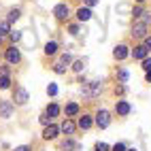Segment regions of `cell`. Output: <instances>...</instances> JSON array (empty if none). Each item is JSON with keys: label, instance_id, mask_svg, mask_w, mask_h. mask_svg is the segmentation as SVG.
Instances as JSON below:
<instances>
[{"label": "cell", "instance_id": "1", "mask_svg": "<svg viewBox=\"0 0 151 151\" xmlns=\"http://www.w3.org/2000/svg\"><path fill=\"white\" fill-rule=\"evenodd\" d=\"M132 34H134L136 38H145V36H147V22H136V24L132 26Z\"/></svg>", "mask_w": 151, "mask_h": 151}, {"label": "cell", "instance_id": "2", "mask_svg": "<svg viewBox=\"0 0 151 151\" xmlns=\"http://www.w3.org/2000/svg\"><path fill=\"white\" fill-rule=\"evenodd\" d=\"M96 124H98V128H109V124H111V115H109V111H98V115H96Z\"/></svg>", "mask_w": 151, "mask_h": 151}, {"label": "cell", "instance_id": "3", "mask_svg": "<svg viewBox=\"0 0 151 151\" xmlns=\"http://www.w3.org/2000/svg\"><path fill=\"white\" fill-rule=\"evenodd\" d=\"M13 100L17 104H26L28 102V92L24 87H15V92H13Z\"/></svg>", "mask_w": 151, "mask_h": 151}, {"label": "cell", "instance_id": "4", "mask_svg": "<svg viewBox=\"0 0 151 151\" xmlns=\"http://www.w3.org/2000/svg\"><path fill=\"white\" fill-rule=\"evenodd\" d=\"M11 115H13V102H9V100H2V102H0V117L9 119Z\"/></svg>", "mask_w": 151, "mask_h": 151}, {"label": "cell", "instance_id": "5", "mask_svg": "<svg viewBox=\"0 0 151 151\" xmlns=\"http://www.w3.org/2000/svg\"><path fill=\"white\" fill-rule=\"evenodd\" d=\"M19 60H22V55H19V49H15V47L6 49V62H9V64H17Z\"/></svg>", "mask_w": 151, "mask_h": 151}, {"label": "cell", "instance_id": "6", "mask_svg": "<svg viewBox=\"0 0 151 151\" xmlns=\"http://www.w3.org/2000/svg\"><path fill=\"white\" fill-rule=\"evenodd\" d=\"M83 94H85V96H92V98L98 96V94H100V83H98V81H92V83H89V87L83 89Z\"/></svg>", "mask_w": 151, "mask_h": 151}, {"label": "cell", "instance_id": "7", "mask_svg": "<svg viewBox=\"0 0 151 151\" xmlns=\"http://www.w3.org/2000/svg\"><path fill=\"white\" fill-rule=\"evenodd\" d=\"M58 132H60V128H58V126H45V132H43V136H45L47 140H53V138L58 136Z\"/></svg>", "mask_w": 151, "mask_h": 151}, {"label": "cell", "instance_id": "8", "mask_svg": "<svg viewBox=\"0 0 151 151\" xmlns=\"http://www.w3.org/2000/svg\"><path fill=\"white\" fill-rule=\"evenodd\" d=\"M53 15H55L58 19H66V17H68V6H66V4H58V6L53 9Z\"/></svg>", "mask_w": 151, "mask_h": 151}, {"label": "cell", "instance_id": "9", "mask_svg": "<svg viewBox=\"0 0 151 151\" xmlns=\"http://www.w3.org/2000/svg\"><path fill=\"white\" fill-rule=\"evenodd\" d=\"M115 60H126L128 55H130V51H128V47L126 45H119V47H115Z\"/></svg>", "mask_w": 151, "mask_h": 151}, {"label": "cell", "instance_id": "10", "mask_svg": "<svg viewBox=\"0 0 151 151\" xmlns=\"http://www.w3.org/2000/svg\"><path fill=\"white\" fill-rule=\"evenodd\" d=\"M147 51H149V49H147L145 45H140V47H134L132 55H134V60H145V58H147Z\"/></svg>", "mask_w": 151, "mask_h": 151}, {"label": "cell", "instance_id": "11", "mask_svg": "<svg viewBox=\"0 0 151 151\" xmlns=\"http://www.w3.org/2000/svg\"><path fill=\"white\" fill-rule=\"evenodd\" d=\"M115 111H117V115H128L130 113V104L126 102V100H119L117 106H115Z\"/></svg>", "mask_w": 151, "mask_h": 151}, {"label": "cell", "instance_id": "12", "mask_svg": "<svg viewBox=\"0 0 151 151\" xmlns=\"http://www.w3.org/2000/svg\"><path fill=\"white\" fill-rule=\"evenodd\" d=\"M75 128H77V126H75L73 122H70V119H66V122L62 124V128H60V130H62L64 134H73V132H75Z\"/></svg>", "mask_w": 151, "mask_h": 151}, {"label": "cell", "instance_id": "13", "mask_svg": "<svg viewBox=\"0 0 151 151\" xmlns=\"http://www.w3.org/2000/svg\"><path fill=\"white\" fill-rule=\"evenodd\" d=\"M77 17L81 19V22H87V19L92 17V11H89V9H83V6H81V9L77 11Z\"/></svg>", "mask_w": 151, "mask_h": 151}, {"label": "cell", "instance_id": "14", "mask_svg": "<svg viewBox=\"0 0 151 151\" xmlns=\"http://www.w3.org/2000/svg\"><path fill=\"white\" fill-rule=\"evenodd\" d=\"M79 128H83V130H87V128H92V117H87V115H83L81 119H79Z\"/></svg>", "mask_w": 151, "mask_h": 151}, {"label": "cell", "instance_id": "15", "mask_svg": "<svg viewBox=\"0 0 151 151\" xmlns=\"http://www.w3.org/2000/svg\"><path fill=\"white\" fill-rule=\"evenodd\" d=\"M64 111H66V115H68V117H73V115H77V113H79V106H77L75 102H70V104H66V109H64Z\"/></svg>", "mask_w": 151, "mask_h": 151}, {"label": "cell", "instance_id": "16", "mask_svg": "<svg viewBox=\"0 0 151 151\" xmlns=\"http://www.w3.org/2000/svg\"><path fill=\"white\" fill-rule=\"evenodd\" d=\"M58 113H60V106H58V104H49V106H47V115H49V119L55 117Z\"/></svg>", "mask_w": 151, "mask_h": 151}, {"label": "cell", "instance_id": "17", "mask_svg": "<svg viewBox=\"0 0 151 151\" xmlns=\"http://www.w3.org/2000/svg\"><path fill=\"white\" fill-rule=\"evenodd\" d=\"M55 51H58V43H47L45 45V53L47 55H53Z\"/></svg>", "mask_w": 151, "mask_h": 151}, {"label": "cell", "instance_id": "18", "mask_svg": "<svg viewBox=\"0 0 151 151\" xmlns=\"http://www.w3.org/2000/svg\"><path fill=\"white\" fill-rule=\"evenodd\" d=\"M9 87H11V79H9L6 75L0 77V89H9Z\"/></svg>", "mask_w": 151, "mask_h": 151}, {"label": "cell", "instance_id": "19", "mask_svg": "<svg viewBox=\"0 0 151 151\" xmlns=\"http://www.w3.org/2000/svg\"><path fill=\"white\" fill-rule=\"evenodd\" d=\"M19 15H22V13H19V9H11V13H9V24H11V22H17Z\"/></svg>", "mask_w": 151, "mask_h": 151}, {"label": "cell", "instance_id": "20", "mask_svg": "<svg viewBox=\"0 0 151 151\" xmlns=\"http://www.w3.org/2000/svg\"><path fill=\"white\" fill-rule=\"evenodd\" d=\"M62 149L64 151H73V149H79L75 143H73V140H64V145H62Z\"/></svg>", "mask_w": 151, "mask_h": 151}, {"label": "cell", "instance_id": "21", "mask_svg": "<svg viewBox=\"0 0 151 151\" xmlns=\"http://www.w3.org/2000/svg\"><path fill=\"white\" fill-rule=\"evenodd\" d=\"M6 32H11V28H9V22H0V36L6 34Z\"/></svg>", "mask_w": 151, "mask_h": 151}, {"label": "cell", "instance_id": "22", "mask_svg": "<svg viewBox=\"0 0 151 151\" xmlns=\"http://www.w3.org/2000/svg\"><path fill=\"white\" fill-rule=\"evenodd\" d=\"M47 94H49V96H55V94H58V85H55V83H49V85H47Z\"/></svg>", "mask_w": 151, "mask_h": 151}, {"label": "cell", "instance_id": "23", "mask_svg": "<svg viewBox=\"0 0 151 151\" xmlns=\"http://www.w3.org/2000/svg\"><path fill=\"white\" fill-rule=\"evenodd\" d=\"M53 70H55V73H58V75H64V73H66V66H64V64H62V62H58V64H55V68H53Z\"/></svg>", "mask_w": 151, "mask_h": 151}, {"label": "cell", "instance_id": "24", "mask_svg": "<svg viewBox=\"0 0 151 151\" xmlns=\"http://www.w3.org/2000/svg\"><path fill=\"white\" fill-rule=\"evenodd\" d=\"M73 70H75V73H81V70H83V62H81V60H77V62L73 64Z\"/></svg>", "mask_w": 151, "mask_h": 151}, {"label": "cell", "instance_id": "25", "mask_svg": "<svg viewBox=\"0 0 151 151\" xmlns=\"http://www.w3.org/2000/svg\"><path fill=\"white\" fill-rule=\"evenodd\" d=\"M94 151H109V145H106V143H96Z\"/></svg>", "mask_w": 151, "mask_h": 151}, {"label": "cell", "instance_id": "26", "mask_svg": "<svg viewBox=\"0 0 151 151\" xmlns=\"http://www.w3.org/2000/svg\"><path fill=\"white\" fill-rule=\"evenodd\" d=\"M143 68L147 70V73H151V58H145L143 60Z\"/></svg>", "mask_w": 151, "mask_h": 151}, {"label": "cell", "instance_id": "27", "mask_svg": "<svg viewBox=\"0 0 151 151\" xmlns=\"http://www.w3.org/2000/svg\"><path fill=\"white\" fill-rule=\"evenodd\" d=\"M119 81H128V70H119Z\"/></svg>", "mask_w": 151, "mask_h": 151}, {"label": "cell", "instance_id": "28", "mask_svg": "<svg viewBox=\"0 0 151 151\" xmlns=\"http://www.w3.org/2000/svg\"><path fill=\"white\" fill-rule=\"evenodd\" d=\"M11 38H13V41H19V38H22V32H17V30H11Z\"/></svg>", "mask_w": 151, "mask_h": 151}, {"label": "cell", "instance_id": "29", "mask_svg": "<svg viewBox=\"0 0 151 151\" xmlns=\"http://www.w3.org/2000/svg\"><path fill=\"white\" fill-rule=\"evenodd\" d=\"M113 151H128V149H126V145H124V143H117V145L113 147Z\"/></svg>", "mask_w": 151, "mask_h": 151}, {"label": "cell", "instance_id": "30", "mask_svg": "<svg viewBox=\"0 0 151 151\" xmlns=\"http://www.w3.org/2000/svg\"><path fill=\"white\" fill-rule=\"evenodd\" d=\"M70 60H73V58H70L68 53H64V55H62V60H60V62H62V64H70Z\"/></svg>", "mask_w": 151, "mask_h": 151}, {"label": "cell", "instance_id": "31", "mask_svg": "<svg viewBox=\"0 0 151 151\" xmlns=\"http://www.w3.org/2000/svg\"><path fill=\"white\" fill-rule=\"evenodd\" d=\"M70 34L77 36V34H79V26H70Z\"/></svg>", "mask_w": 151, "mask_h": 151}, {"label": "cell", "instance_id": "32", "mask_svg": "<svg viewBox=\"0 0 151 151\" xmlns=\"http://www.w3.org/2000/svg\"><path fill=\"white\" fill-rule=\"evenodd\" d=\"M15 151H30V147H28V145H19Z\"/></svg>", "mask_w": 151, "mask_h": 151}, {"label": "cell", "instance_id": "33", "mask_svg": "<svg viewBox=\"0 0 151 151\" xmlns=\"http://www.w3.org/2000/svg\"><path fill=\"white\" fill-rule=\"evenodd\" d=\"M145 47L151 49V36H145Z\"/></svg>", "mask_w": 151, "mask_h": 151}, {"label": "cell", "instance_id": "34", "mask_svg": "<svg viewBox=\"0 0 151 151\" xmlns=\"http://www.w3.org/2000/svg\"><path fill=\"white\" fill-rule=\"evenodd\" d=\"M85 4L87 6H94V4H98V0H85Z\"/></svg>", "mask_w": 151, "mask_h": 151}, {"label": "cell", "instance_id": "35", "mask_svg": "<svg viewBox=\"0 0 151 151\" xmlns=\"http://www.w3.org/2000/svg\"><path fill=\"white\" fill-rule=\"evenodd\" d=\"M147 81H149V83H151V73H147Z\"/></svg>", "mask_w": 151, "mask_h": 151}, {"label": "cell", "instance_id": "36", "mask_svg": "<svg viewBox=\"0 0 151 151\" xmlns=\"http://www.w3.org/2000/svg\"><path fill=\"white\" fill-rule=\"evenodd\" d=\"M136 2H145V0H136Z\"/></svg>", "mask_w": 151, "mask_h": 151}, {"label": "cell", "instance_id": "37", "mask_svg": "<svg viewBox=\"0 0 151 151\" xmlns=\"http://www.w3.org/2000/svg\"><path fill=\"white\" fill-rule=\"evenodd\" d=\"M128 151H136V149H128Z\"/></svg>", "mask_w": 151, "mask_h": 151}]
</instances>
